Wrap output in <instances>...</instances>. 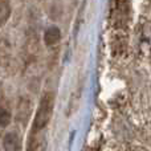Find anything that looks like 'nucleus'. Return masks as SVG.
<instances>
[{
	"instance_id": "nucleus-1",
	"label": "nucleus",
	"mask_w": 151,
	"mask_h": 151,
	"mask_svg": "<svg viewBox=\"0 0 151 151\" xmlns=\"http://www.w3.org/2000/svg\"><path fill=\"white\" fill-rule=\"evenodd\" d=\"M53 105H55V96L52 93H47L40 99L39 107L36 110V115L33 119V130L40 131L48 125L53 113Z\"/></svg>"
},
{
	"instance_id": "nucleus-2",
	"label": "nucleus",
	"mask_w": 151,
	"mask_h": 151,
	"mask_svg": "<svg viewBox=\"0 0 151 151\" xmlns=\"http://www.w3.org/2000/svg\"><path fill=\"white\" fill-rule=\"evenodd\" d=\"M3 147L5 151H20L21 150V138L17 133H8L3 139Z\"/></svg>"
},
{
	"instance_id": "nucleus-3",
	"label": "nucleus",
	"mask_w": 151,
	"mask_h": 151,
	"mask_svg": "<svg viewBox=\"0 0 151 151\" xmlns=\"http://www.w3.org/2000/svg\"><path fill=\"white\" fill-rule=\"evenodd\" d=\"M61 39V31L58 27L50 25L45 29L44 32V42L47 47H53L56 45Z\"/></svg>"
},
{
	"instance_id": "nucleus-4",
	"label": "nucleus",
	"mask_w": 151,
	"mask_h": 151,
	"mask_svg": "<svg viewBox=\"0 0 151 151\" xmlns=\"http://www.w3.org/2000/svg\"><path fill=\"white\" fill-rule=\"evenodd\" d=\"M12 7L9 0H0V27L4 25L11 17Z\"/></svg>"
},
{
	"instance_id": "nucleus-5",
	"label": "nucleus",
	"mask_w": 151,
	"mask_h": 151,
	"mask_svg": "<svg viewBox=\"0 0 151 151\" xmlns=\"http://www.w3.org/2000/svg\"><path fill=\"white\" fill-rule=\"evenodd\" d=\"M12 121V114L4 106H0V127H7Z\"/></svg>"
},
{
	"instance_id": "nucleus-6",
	"label": "nucleus",
	"mask_w": 151,
	"mask_h": 151,
	"mask_svg": "<svg viewBox=\"0 0 151 151\" xmlns=\"http://www.w3.org/2000/svg\"><path fill=\"white\" fill-rule=\"evenodd\" d=\"M118 151H143V150L137 146H130V145H127V146H122Z\"/></svg>"
},
{
	"instance_id": "nucleus-7",
	"label": "nucleus",
	"mask_w": 151,
	"mask_h": 151,
	"mask_svg": "<svg viewBox=\"0 0 151 151\" xmlns=\"http://www.w3.org/2000/svg\"><path fill=\"white\" fill-rule=\"evenodd\" d=\"M27 151H37V146H36V142L33 139L28 142V147H27Z\"/></svg>"
},
{
	"instance_id": "nucleus-8",
	"label": "nucleus",
	"mask_w": 151,
	"mask_h": 151,
	"mask_svg": "<svg viewBox=\"0 0 151 151\" xmlns=\"http://www.w3.org/2000/svg\"><path fill=\"white\" fill-rule=\"evenodd\" d=\"M149 3H150V4H151V0H149Z\"/></svg>"
}]
</instances>
